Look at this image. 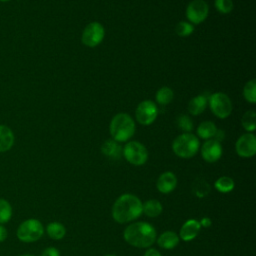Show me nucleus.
I'll use <instances>...</instances> for the list:
<instances>
[{
  "instance_id": "nucleus-1",
  "label": "nucleus",
  "mask_w": 256,
  "mask_h": 256,
  "mask_svg": "<svg viewBox=\"0 0 256 256\" xmlns=\"http://www.w3.org/2000/svg\"><path fill=\"white\" fill-rule=\"evenodd\" d=\"M142 201L134 194L120 195L112 206V218L120 224H125L138 219L142 215Z\"/></svg>"
},
{
  "instance_id": "nucleus-2",
  "label": "nucleus",
  "mask_w": 256,
  "mask_h": 256,
  "mask_svg": "<svg viewBox=\"0 0 256 256\" xmlns=\"http://www.w3.org/2000/svg\"><path fill=\"white\" fill-rule=\"evenodd\" d=\"M124 240L136 248H149L157 238L156 229L148 222H133L126 226L123 231Z\"/></svg>"
},
{
  "instance_id": "nucleus-3",
  "label": "nucleus",
  "mask_w": 256,
  "mask_h": 256,
  "mask_svg": "<svg viewBox=\"0 0 256 256\" xmlns=\"http://www.w3.org/2000/svg\"><path fill=\"white\" fill-rule=\"evenodd\" d=\"M135 129V121L127 113L116 114L109 125V131L112 139L119 143L128 141L134 135Z\"/></svg>"
},
{
  "instance_id": "nucleus-4",
  "label": "nucleus",
  "mask_w": 256,
  "mask_h": 256,
  "mask_svg": "<svg viewBox=\"0 0 256 256\" xmlns=\"http://www.w3.org/2000/svg\"><path fill=\"white\" fill-rule=\"evenodd\" d=\"M199 139L192 133H182L177 136L172 143V150L174 154L184 159L195 156L199 151Z\"/></svg>"
},
{
  "instance_id": "nucleus-5",
  "label": "nucleus",
  "mask_w": 256,
  "mask_h": 256,
  "mask_svg": "<svg viewBox=\"0 0 256 256\" xmlns=\"http://www.w3.org/2000/svg\"><path fill=\"white\" fill-rule=\"evenodd\" d=\"M44 234L43 224L34 218L23 221L16 230L17 238L24 243H33L38 241Z\"/></svg>"
},
{
  "instance_id": "nucleus-6",
  "label": "nucleus",
  "mask_w": 256,
  "mask_h": 256,
  "mask_svg": "<svg viewBox=\"0 0 256 256\" xmlns=\"http://www.w3.org/2000/svg\"><path fill=\"white\" fill-rule=\"evenodd\" d=\"M122 155L132 165L141 166L148 160L146 147L138 141H129L122 149Z\"/></svg>"
},
{
  "instance_id": "nucleus-7",
  "label": "nucleus",
  "mask_w": 256,
  "mask_h": 256,
  "mask_svg": "<svg viewBox=\"0 0 256 256\" xmlns=\"http://www.w3.org/2000/svg\"><path fill=\"white\" fill-rule=\"evenodd\" d=\"M208 104L212 113L220 119L227 118L232 112V102L225 93H213L208 98Z\"/></svg>"
},
{
  "instance_id": "nucleus-8",
  "label": "nucleus",
  "mask_w": 256,
  "mask_h": 256,
  "mask_svg": "<svg viewBox=\"0 0 256 256\" xmlns=\"http://www.w3.org/2000/svg\"><path fill=\"white\" fill-rule=\"evenodd\" d=\"M105 36V29L99 22L89 23L82 32V43L87 47H96L99 45Z\"/></svg>"
},
{
  "instance_id": "nucleus-9",
  "label": "nucleus",
  "mask_w": 256,
  "mask_h": 256,
  "mask_svg": "<svg viewBox=\"0 0 256 256\" xmlns=\"http://www.w3.org/2000/svg\"><path fill=\"white\" fill-rule=\"evenodd\" d=\"M158 115L156 104L151 100H144L140 102L135 110V116L138 123L148 126L152 124Z\"/></svg>"
},
{
  "instance_id": "nucleus-10",
  "label": "nucleus",
  "mask_w": 256,
  "mask_h": 256,
  "mask_svg": "<svg viewBox=\"0 0 256 256\" xmlns=\"http://www.w3.org/2000/svg\"><path fill=\"white\" fill-rule=\"evenodd\" d=\"M209 6L204 0H193L186 8V17L191 24H200L208 16Z\"/></svg>"
},
{
  "instance_id": "nucleus-11",
  "label": "nucleus",
  "mask_w": 256,
  "mask_h": 256,
  "mask_svg": "<svg viewBox=\"0 0 256 256\" xmlns=\"http://www.w3.org/2000/svg\"><path fill=\"white\" fill-rule=\"evenodd\" d=\"M236 153L243 158H250L256 154V137L253 133L241 135L235 144Z\"/></svg>"
},
{
  "instance_id": "nucleus-12",
  "label": "nucleus",
  "mask_w": 256,
  "mask_h": 256,
  "mask_svg": "<svg viewBox=\"0 0 256 256\" xmlns=\"http://www.w3.org/2000/svg\"><path fill=\"white\" fill-rule=\"evenodd\" d=\"M222 145L220 141L212 138L206 140L201 146V156L208 163L218 161L222 156Z\"/></svg>"
},
{
  "instance_id": "nucleus-13",
  "label": "nucleus",
  "mask_w": 256,
  "mask_h": 256,
  "mask_svg": "<svg viewBox=\"0 0 256 256\" xmlns=\"http://www.w3.org/2000/svg\"><path fill=\"white\" fill-rule=\"evenodd\" d=\"M177 186V177L171 171L162 173L156 182L157 190L162 194H169L174 191Z\"/></svg>"
},
{
  "instance_id": "nucleus-14",
  "label": "nucleus",
  "mask_w": 256,
  "mask_h": 256,
  "mask_svg": "<svg viewBox=\"0 0 256 256\" xmlns=\"http://www.w3.org/2000/svg\"><path fill=\"white\" fill-rule=\"evenodd\" d=\"M201 230V226L198 220L188 219L183 223L179 231V238L185 242L194 240Z\"/></svg>"
},
{
  "instance_id": "nucleus-15",
  "label": "nucleus",
  "mask_w": 256,
  "mask_h": 256,
  "mask_svg": "<svg viewBox=\"0 0 256 256\" xmlns=\"http://www.w3.org/2000/svg\"><path fill=\"white\" fill-rule=\"evenodd\" d=\"M180 238L178 236V234H176V232L174 231H164L163 233L160 234V236H158L156 238L157 244L166 250H171L174 249L178 244H179Z\"/></svg>"
},
{
  "instance_id": "nucleus-16",
  "label": "nucleus",
  "mask_w": 256,
  "mask_h": 256,
  "mask_svg": "<svg viewBox=\"0 0 256 256\" xmlns=\"http://www.w3.org/2000/svg\"><path fill=\"white\" fill-rule=\"evenodd\" d=\"M15 142V136L12 129L6 125L0 124V153L9 151Z\"/></svg>"
},
{
  "instance_id": "nucleus-17",
  "label": "nucleus",
  "mask_w": 256,
  "mask_h": 256,
  "mask_svg": "<svg viewBox=\"0 0 256 256\" xmlns=\"http://www.w3.org/2000/svg\"><path fill=\"white\" fill-rule=\"evenodd\" d=\"M122 149L123 148L121 147L119 142L115 141L114 139L106 140L101 146L102 153L112 159H119L122 155Z\"/></svg>"
},
{
  "instance_id": "nucleus-18",
  "label": "nucleus",
  "mask_w": 256,
  "mask_h": 256,
  "mask_svg": "<svg viewBox=\"0 0 256 256\" xmlns=\"http://www.w3.org/2000/svg\"><path fill=\"white\" fill-rule=\"evenodd\" d=\"M207 104H208V98L205 95H203V94L197 95L189 101L188 111L190 114L197 116V115L201 114L206 109Z\"/></svg>"
},
{
  "instance_id": "nucleus-19",
  "label": "nucleus",
  "mask_w": 256,
  "mask_h": 256,
  "mask_svg": "<svg viewBox=\"0 0 256 256\" xmlns=\"http://www.w3.org/2000/svg\"><path fill=\"white\" fill-rule=\"evenodd\" d=\"M163 211V206L157 199H149L142 204V213L147 217L155 218Z\"/></svg>"
},
{
  "instance_id": "nucleus-20",
  "label": "nucleus",
  "mask_w": 256,
  "mask_h": 256,
  "mask_svg": "<svg viewBox=\"0 0 256 256\" xmlns=\"http://www.w3.org/2000/svg\"><path fill=\"white\" fill-rule=\"evenodd\" d=\"M47 235L53 240H61L66 235V228L61 222L53 221L47 224L45 229Z\"/></svg>"
},
{
  "instance_id": "nucleus-21",
  "label": "nucleus",
  "mask_w": 256,
  "mask_h": 256,
  "mask_svg": "<svg viewBox=\"0 0 256 256\" xmlns=\"http://www.w3.org/2000/svg\"><path fill=\"white\" fill-rule=\"evenodd\" d=\"M217 127L212 121H204L199 124L197 128V135L205 140L212 139L217 133Z\"/></svg>"
},
{
  "instance_id": "nucleus-22",
  "label": "nucleus",
  "mask_w": 256,
  "mask_h": 256,
  "mask_svg": "<svg viewBox=\"0 0 256 256\" xmlns=\"http://www.w3.org/2000/svg\"><path fill=\"white\" fill-rule=\"evenodd\" d=\"M214 186H215L216 190L219 191L220 193H229L234 189L235 183L231 177L221 176L215 181Z\"/></svg>"
},
{
  "instance_id": "nucleus-23",
  "label": "nucleus",
  "mask_w": 256,
  "mask_h": 256,
  "mask_svg": "<svg viewBox=\"0 0 256 256\" xmlns=\"http://www.w3.org/2000/svg\"><path fill=\"white\" fill-rule=\"evenodd\" d=\"M192 192L195 196L199 198H203L210 192V185L207 181L202 178H198L194 181L192 185Z\"/></svg>"
},
{
  "instance_id": "nucleus-24",
  "label": "nucleus",
  "mask_w": 256,
  "mask_h": 256,
  "mask_svg": "<svg viewBox=\"0 0 256 256\" xmlns=\"http://www.w3.org/2000/svg\"><path fill=\"white\" fill-rule=\"evenodd\" d=\"M156 101L157 103L161 104V105H167L169 103H171V101L174 98V93L172 91L171 88L169 87H161L157 92H156Z\"/></svg>"
},
{
  "instance_id": "nucleus-25",
  "label": "nucleus",
  "mask_w": 256,
  "mask_h": 256,
  "mask_svg": "<svg viewBox=\"0 0 256 256\" xmlns=\"http://www.w3.org/2000/svg\"><path fill=\"white\" fill-rule=\"evenodd\" d=\"M243 128L248 132H253L256 128V113L253 110H249L244 113L241 119Z\"/></svg>"
},
{
  "instance_id": "nucleus-26",
  "label": "nucleus",
  "mask_w": 256,
  "mask_h": 256,
  "mask_svg": "<svg viewBox=\"0 0 256 256\" xmlns=\"http://www.w3.org/2000/svg\"><path fill=\"white\" fill-rule=\"evenodd\" d=\"M13 210L11 204L4 198H0V224L7 223L12 218Z\"/></svg>"
},
{
  "instance_id": "nucleus-27",
  "label": "nucleus",
  "mask_w": 256,
  "mask_h": 256,
  "mask_svg": "<svg viewBox=\"0 0 256 256\" xmlns=\"http://www.w3.org/2000/svg\"><path fill=\"white\" fill-rule=\"evenodd\" d=\"M243 96L249 103H256V80L252 79L248 81L243 88Z\"/></svg>"
},
{
  "instance_id": "nucleus-28",
  "label": "nucleus",
  "mask_w": 256,
  "mask_h": 256,
  "mask_svg": "<svg viewBox=\"0 0 256 256\" xmlns=\"http://www.w3.org/2000/svg\"><path fill=\"white\" fill-rule=\"evenodd\" d=\"M175 31L176 34L180 37H187L190 34L193 33L194 31V26L193 24L186 22V21H180L177 23V25L175 26Z\"/></svg>"
},
{
  "instance_id": "nucleus-29",
  "label": "nucleus",
  "mask_w": 256,
  "mask_h": 256,
  "mask_svg": "<svg viewBox=\"0 0 256 256\" xmlns=\"http://www.w3.org/2000/svg\"><path fill=\"white\" fill-rule=\"evenodd\" d=\"M176 122L179 129L184 131V133H190V131H192L193 129V122L188 115H185V114L179 115Z\"/></svg>"
},
{
  "instance_id": "nucleus-30",
  "label": "nucleus",
  "mask_w": 256,
  "mask_h": 256,
  "mask_svg": "<svg viewBox=\"0 0 256 256\" xmlns=\"http://www.w3.org/2000/svg\"><path fill=\"white\" fill-rule=\"evenodd\" d=\"M216 9L222 14H228L233 10L232 0H215Z\"/></svg>"
},
{
  "instance_id": "nucleus-31",
  "label": "nucleus",
  "mask_w": 256,
  "mask_h": 256,
  "mask_svg": "<svg viewBox=\"0 0 256 256\" xmlns=\"http://www.w3.org/2000/svg\"><path fill=\"white\" fill-rule=\"evenodd\" d=\"M41 256H60V251L57 248L50 246L43 250Z\"/></svg>"
},
{
  "instance_id": "nucleus-32",
  "label": "nucleus",
  "mask_w": 256,
  "mask_h": 256,
  "mask_svg": "<svg viewBox=\"0 0 256 256\" xmlns=\"http://www.w3.org/2000/svg\"><path fill=\"white\" fill-rule=\"evenodd\" d=\"M199 223H200V226H201V227L208 228V227H210V226L212 225V220H211L210 217L205 216V217H202V218H201V220L199 221Z\"/></svg>"
},
{
  "instance_id": "nucleus-33",
  "label": "nucleus",
  "mask_w": 256,
  "mask_h": 256,
  "mask_svg": "<svg viewBox=\"0 0 256 256\" xmlns=\"http://www.w3.org/2000/svg\"><path fill=\"white\" fill-rule=\"evenodd\" d=\"M7 236H8V232H7L6 227L4 225L0 224V243L4 242L7 239Z\"/></svg>"
},
{
  "instance_id": "nucleus-34",
  "label": "nucleus",
  "mask_w": 256,
  "mask_h": 256,
  "mask_svg": "<svg viewBox=\"0 0 256 256\" xmlns=\"http://www.w3.org/2000/svg\"><path fill=\"white\" fill-rule=\"evenodd\" d=\"M143 256H162L161 253L155 248H148Z\"/></svg>"
},
{
  "instance_id": "nucleus-35",
  "label": "nucleus",
  "mask_w": 256,
  "mask_h": 256,
  "mask_svg": "<svg viewBox=\"0 0 256 256\" xmlns=\"http://www.w3.org/2000/svg\"><path fill=\"white\" fill-rule=\"evenodd\" d=\"M19 256H35V255H33V254H21Z\"/></svg>"
},
{
  "instance_id": "nucleus-36",
  "label": "nucleus",
  "mask_w": 256,
  "mask_h": 256,
  "mask_svg": "<svg viewBox=\"0 0 256 256\" xmlns=\"http://www.w3.org/2000/svg\"><path fill=\"white\" fill-rule=\"evenodd\" d=\"M104 256H116L115 254H106V255H104Z\"/></svg>"
},
{
  "instance_id": "nucleus-37",
  "label": "nucleus",
  "mask_w": 256,
  "mask_h": 256,
  "mask_svg": "<svg viewBox=\"0 0 256 256\" xmlns=\"http://www.w3.org/2000/svg\"><path fill=\"white\" fill-rule=\"evenodd\" d=\"M11 0H0V2H9Z\"/></svg>"
}]
</instances>
